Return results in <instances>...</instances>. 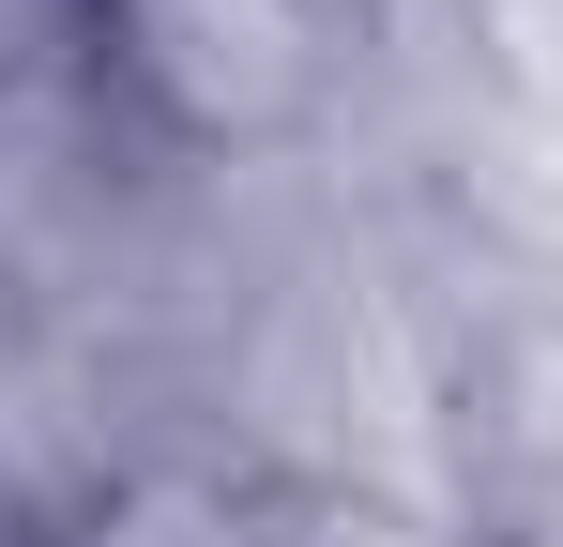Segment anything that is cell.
<instances>
[{
	"mask_svg": "<svg viewBox=\"0 0 563 547\" xmlns=\"http://www.w3.org/2000/svg\"><path fill=\"white\" fill-rule=\"evenodd\" d=\"M62 77L153 153H275L320 122L335 31L320 0H77Z\"/></svg>",
	"mask_w": 563,
	"mask_h": 547,
	"instance_id": "cell-1",
	"label": "cell"
},
{
	"mask_svg": "<svg viewBox=\"0 0 563 547\" xmlns=\"http://www.w3.org/2000/svg\"><path fill=\"white\" fill-rule=\"evenodd\" d=\"M46 547H275V487H244L213 456H122L92 487H62Z\"/></svg>",
	"mask_w": 563,
	"mask_h": 547,
	"instance_id": "cell-2",
	"label": "cell"
},
{
	"mask_svg": "<svg viewBox=\"0 0 563 547\" xmlns=\"http://www.w3.org/2000/svg\"><path fill=\"white\" fill-rule=\"evenodd\" d=\"M275 547H472V533L380 502V487H275Z\"/></svg>",
	"mask_w": 563,
	"mask_h": 547,
	"instance_id": "cell-3",
	"label": "cell"
},
{
	"mask_svg": "<svg viewBox=\"0 0 563 547\" xmlns=\"http://www.w3.org/2000/svg\"><path fill=\"white\" fill-rule=\"evenodd\" d=\"M77 46V0H0V77H62Z\"/></svg>",
	"mask_w": 563,
	"mask_h": 547,
	"instance_id": "cell-4",
	"label": "cell"
},
{
	"mask_svg": "<svg viewBox=\"0 0 563 547\" xmlns=\"http://www.w3.org/2000/svg\"><path fill=\"white\" fill-rule=\"evenodd\" d=\"M46 517H62V487H31V471L0 456V547H46Z\"/></svg>",
	"mask_w": 563,
	"mask_h": 547,
	"instance_id": "cell-5",
	"label": "cell"
}]
</instances>
